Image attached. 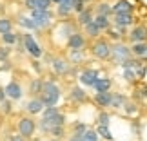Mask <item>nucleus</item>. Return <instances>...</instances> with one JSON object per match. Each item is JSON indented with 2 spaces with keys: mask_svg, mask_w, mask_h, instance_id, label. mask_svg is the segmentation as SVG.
<instances>
[{
  "mask_svg": "<svg viewBox=\"0 0 147 141\" xmlns=\"http://www.w3.org/2000/svg\"><path fill=\"white\" fill-rule=\"evenodd\" d=\"M38 98L42 100V103L46 107H56L62 98V89L55 80H44V87Z\"/></svg>",
  "mask_w": 147,
  "mask_h": 141,
  "instance_id": "1",
  "label": "nucleus"
},
{
  "mask_svg": "<svg viewBox=\"0 0 147 141\" xmlns=\"http://www.w3.org/2000/svg\"><path fill=\"white\" fill-rule=\"evenodd\" d=\"M89 54L93 56L94 60H100V61H109V56H111V42L107 40L105 36H100L96 40L89 42Z\"/></svg>",
  "mask_w": 147,
  "mask_h": 141,
  "instance_id": "2",
  "label": "nucleus"
},
{
  "mask_svg": "<svg viewBox=\"0 0 147 141\" xmlns=\"http://www.w3.org/2000/svg\"><path fill=\"white\" fill-rule=\"evenodd\" d=\"M65 123H67V118L64 112H58V114H55V116H49V118H40V121L36 123L38 125V130H40L42 134H51V130L56 127H65Z\"/></svg>",
  "mask_w": 147,
  "mask_h": 141,
  "instance_id": "3",
  "label": "nucleus"
},
{
  "mask_svg": "<svg viewBox=\"0 0 147 141\" xmlns=\"http://www.w3.org/2000/svg\"><path fill=\"white\" fill-rule=\"evenodd\" d=\"M22 49L31 56L33 60H40L44 56V47L36 42V38L31 33H24L22 35Z\"/></svg>",
  "mask_w": 147,
  "mask_h": 141,
  "instance_id": "4",
  "label": "nucleus"
},
{
  "mask_svg": "<svg viewBox=\"0 0 147 141\" xmlns=\"http://www.w3.org/2000/svg\"><path fill=\"white\" fill-rule=\"evenodd\" d=\"M36 120L33 116H20L18 121H16V132L20 134L24 139H31L36 132Z\"/></svg>",
  "mask_w": 147,
  "mask_h": 141,
  "instance_id": "5",
  "label": "nucleus"
},
{
  "mask_svg": "<svg viewBox=\"0 0 147 141\" xmlns=\"http://www.w3.org/2000/svg\"><path fill=\"white\" fill-rule=\"evenodd\" d=\"M131 58V47L129 43L125 42H116V43H111V56H109V61L113 65H120L123 60Z\"/></svg>",
  "mask_w": 147,
  "mask_h": 141,
  "instance_id": "6",
  "label": "nucleus"
},
{
  "mask_svg": "<svg viewBox=\"0 0 147 141\" xmlns=\"http://www.w3.org/2000/svg\"><path fill=\"white\" fill-rule=\"evenodd\" d=\"M29 18L35 22L36 29L38 31H44L47 29V27H51V24H53V11H40V9H35V11H29Z\"/></svg>",
  "mask_w": 147,
  "mask_h": 141,
  "instance_id": "7",
  "label": "nucleus"
},
{
  "mask_svg": "<svg viewBox=\"0 0 147 141\" xmlns=\"http://www.w3.org/2000/svg\"><path fill=\"white\" fill-rule=\"evenodd\" d=\"M144 42H147V24L140 22V24L133 25L129 29L127 36H125V43L133 45V43H144Z\"/></svg>",
  "mask_w": 147,
  "mask_h": 141,
  "instance_id": "8",
  "label": "nucleus"
},
{
  "mask_svg": "<svg viewBox=\"0 0 147 141\" xmlns=\"http://www.w3.org/2000/svg\"><path fill=\"white\" fill-rule=\"evenodd\" d=\"M87 47H89V40L86 38V35H84L80 29L73 33L65 42V49L67 51H87Z\"/></svg>",
  "mask_w": 147,
  "mask_h": 141,
  "instance_id": "9",
  "label": "nucleus"
},
{
  "mask_svg": "<svg viewBox=\"0 0 147 141\" xmlns=\"http://www.w3.org/2000/svg\"><path fill=\"white\" fill-rule=\"evenodd\" d=\"M49 65H51V69H53V72L56 76H67V74H71L73 71V65L67 61V58H64V56H53L49 61Z\"/></svg>",
  "mask_w": 147,
  "mask_h": 141,
  "instance_id": "10",
  "label": "nucleus"
},
{
  "mask_svg": "<svg viewBox=\"0 0 147 141\" xmlns=\"http://www.w3.org/2000/svg\"><path fill=\"white\" fill-rule=\"evenodd\" d=\"M100 78V69H94V67H86L78 72V83L82 87H91L96 83V80Z\"/></svg>",
  "mask_w": 147,
  "mask_h": 141,
  "instance_id": "11",
  "label": "nucleus"
},
{
  "mask_svg": "<svg viewBox=\"0 0 147 141\" xmlns=\"http://www.w3.org/2000/svg\"><path fill=\"white\" fill-rule=\"evenodd\" d=\"M113 27H118V29H131L133 25H136V16L134 15H113L111 16Z\"/></svg>",
  "mask_w": 147,
  "mask_h": 141,
  "instance_id": "12",
  "label": "nucleus"
},
{
  "mask_svg": "<svg viewBox=\"0 0 147 141\" xmlns=\"http://www.w3.org/2000/svg\"><path fill=\"white\" fill-rule=\"evenodd\" d=\"M67 100L75 105H82V103H89V101H91L82 85H73L69 89V92H67Z\"/></svg>",
  "mask_w": 147,
  "mask_h": 141,
  "instance_id": "13",
  "label": "nucleus"
},
{
  "mask_svg": "<svg viewBox=\"0 0 147 141\" xmlns=\"http://www.w3.org/2000/svg\"><path fill=\"white\" fill-rule=\"evenodd\" d=\"M4 91H5V98L11 100V101H18L24 96V89H22V83L18 80H11L4 87Z\"/></svg>",
  "mask_w": 147,
  "mask_h": 141,
  "instance_id": "14",
  "label": "nucleus"
},
{
  "mask_svg": "<svg viewBox=\"0 0 147 141\" xmlns=\"http://www.w3.org/2000/svg\"><path fill=\"white\" fill-rule=\"evenodd\" d=\"M136 4L133 0H116L113 4V15H134Z\"/></svg>",
  "mask_w": 147,
  "mask_h": 141,
  "instance_id": "15",
  "label": "nucleus"
},
{
  "mask_svg": "<svg viewBox=\"0 0 147 141\" xmlns=\"http://www.w3.org/2000/svg\"><path fill=\"white\" fill-rule=\"evenodd\" d=\"M91 101L100 110H109L111 105H113V91H109V92H94Z\"/></svg>",
  "mask_w": 147,
  "mask_h": 141,
  "instance_id": "16",
  "label": "nucleus"
},
{
  "mask_svg": "<svg viewBox=\"0 0 147 141\" xmlns=\"http://www.w3.org/2000/svg\"><path fill=\"white\" fill-rule=\"evenodd\" d=\"M94 18V11H93V5H87L86 9L82 11V13H78L75 15V22H76V25H78V29H84L87 24H91Z\"/></svg>",
  "mask_w": 147,
  "mask_h": 141,
  "instance_id": "17",
  "label": "nucleus"
},
{
  "mask_svg": "<svg viewBox=\"0 0 147 141\" xmlns=\"http://www.w3.org/2000/svg\"><path fill=\"white\" fill-rule=\"evenodd\" d=\"M93 11H94V15L113 16V4L109 0H96V2L93 4Z\"/></svg>",
  "mask_w": 147,
  "mask_h": 141,
  "instance_id": "18",
  "label": "nucleus"
},
{
  "mask_svg": "<svg viewBox=\"0 0 147 141\" xmlns=\"http://www.w3.org/2000/svg\"><path fill=\"white\" fill-rule=\"evenodd\" d=\"M44 109H46V105L42 103V100H40V98H31V100L26 103V112H27V116L42 114Z\"/></svg>",
  "mask_w": 147,
  "mask_h": 141,
  "instance_id": "19",
  "label": "nucleus"
},
{
  "mask_svg": "<svg viewBox=\"0 0 147 141\" xmlns=\"http://www.w3.org/2000/svg\"><path fill=\"white\" fill-rule=\"evenodd\" d=\"M111 87H113V80L109 76H100L96 83L93 85V91L94 92H109L111 91Z\"/></svg>",
  "mask_w": 147,
  "mask_h": 141,
  "instance_id": "20",
  "label": "nucleus"
},
{
  "mask_svg": "<svg viewBox=\"0 0 147 141\" xmlns=\"http://www.w3.org/2000/svg\"><path fill=\"white\" fill-rule=\"evenodd\" d=\"M82 33L86 35V38H87V40H91V42H93V40H96V38H100L102 35H104V33L100 31V27H98L96 24H94V22H91V24H87V25L82 29Z\"/></svg>",
  "mask_w": 147,
  "mask_h": 141,
  "instance_id": "21",
  "label": "nucleus"
},
{
  "mask_svg": "<svg viewBox=\"0 0 147 141\" xmlns=\"http://www.w3.org/2000/svg\"><path fill=\"white\" fill-rule=\"evenodd\" d=\"M67 61H69L71 65H80L86 61V51H67Z\"/></svg>",
  "mask_w": 147,
  "mask_h": 141,
  "instance_id": "22",
  "label": "nucleus"
},
{
  "mask_svg": "<svg viewBox=\"0 0 147 141\" xmlns=\"http://www.w3.org/2000/svg\"><path fill=\"white\" fill-rule=\"evenodd\" d=\"M133 98H134V101H145L147 100V83H144V82H140V83H136L134 85V89H133Z\"/></svg>",
  "mask_w": 147,
  "mask_h": 141,
  "instance_id": "23",
  "label": "nucleus"
},
{
  "mask_svg": "<svg viewBox=\"0 0 147 141\" xmlns=\"http://www.w3.org/2000/svg\"><path fill=\"white\" fill-rule=\"evenodd\" d=\"M42 87H44V80L42 78H33L29 82V89H27V92H29L31 98H38L42 92Z\"/></svg>",
  "mask_w": 147,
  "mask_h": 141,
  "instance_id": "24",
  "label": "nucleus"
},
{
  "mask_svg": "<svg viewBox=\"0 0 147 141\" xmlns=\"http://www.w3.org/2000/svg\"><path fill=\"white\" fill-rule=\"evenodd\" d=\"M20 38H22V35H20V33H15V31H11V33H5V35H2V36H0V42H2V45L13 47L15 43H18V42H20Z\"/></svg>",
  "mask_w": 147,
  "mask_h": 141,
  "instance_id": "25",
  "label": "nucleus"
},
{
  "mask_svg": "<svg viewBox=\"0 0 147 141\" xmlns=\"http://www.w3.org/2000/svg\"><path fill=\"white\" fill-rule=\"evenodd\" d=\"M127 96L122 94V92H113V105H111V110H122L123 105L127 103Z\"/></svg>",
  "mask_w": 147,
  "mask_h": 141,
  "instance_id": "26",
  "label": "nucleus"
},
{
  "mask_svg": "<svg viewBox=\"0 0 147 141\" xmlns=\"http://www.w3.org/2000/svg\"><path fill=\"white\" fill-rule=\"evenodd\" d=\"M15 27V22L11 16H5V15H0V36L5 35V33H11Z\"/></svg>",
  "mask_w": 147,
  "mask_h": 141,
  "instance_id": "27",
  "label": "nucleus"
},
{
  "mask_svg": "<svg viewBox=\"0 0 147 141\" xmlns=\"http://www.w3.org/2000/svg\"><path fill=\"white\" fill-rule=\"evenodd\" d=\"M93 22L100 27V31L102 33H105L107 29H111L113 27V22H111V16H102V15H94V18Z\"/></svg>",
  "mask_w": 147,
  "mask_h": 141,
  "instance_id": "28",
  "label": "nucleus"
},
{
  "mask_svg": "<svg viewBox=\"0 0 147 141\" xmlns=\"http://www.w3.org/2000/svg\"><path fill=\"white\" fill-rule=\"evenodd\" d=\"M16 24H18L20 27H24V29H27V31H38L36 25H35V22H33L29 16H26V15H18V16H16Z\"/></svg>",
  "mask_w": 147,
  "mask_h": 141,
  "instance_id": "29",
  "label": "nucleus"
},
{
  "mask_svg": "<svg viewBox=\"0 0 147 141\" xmlns=\"http://www.w3.org/2000/svg\"><path fill=\"white\" fill-rule=\"evenodd\" d=\"M87 128H89V125H87L86 121H75L71 125V136L73 138H80L82 134L87 130Z\"/></svg>",
  "mask_w": 147,
  "mask_h": 141,
  "instance_id": "30",
  "label": "nucleus"
},
{
  "mask_svg": "<svg viewBox=\"0 0 147 141\" xmlns=\"http://www.w3.org/2000/svg\"><path fill=\"white\" fill-rule=\"evenodd\" d=\"M123 114L125 116H136L138 112H140V105L136 103V101H131V100H127V103L123 105Z\"/></svg>",
  "mask_w": 147,
  "mask_h": 141,
  "instance_id": "31",
  "label": "nucleus"
},
{
  "mask_svg": "<svg viewBox=\"0 0 147 141\" xmlns=\"http://www.w3.org/2000/svg\"><path fill=\"white\" fill-rule=\"evenodd\" d=\"M96 134L100 136V139H105V141H115V136H113L111 128L109 127H102V125H96Z\"/></svg>",
  "mask_w": 147,
  "mask_h": 141,
  "instance_id": "32",
  "label": "nucleus"
},
{
  "mask_svg": "<svg viewBox=\"0 0 147 141\" xmlns=\"http://www.w3.org/2000/svg\"><path fill=\"white\" fill-rule=\"evenodd\" d=\"M96 125L109 127L111 125V112L109 110H100L96 114Z\"/></svg>",
  "mask_w": 147,
  "mask_h": 141,
  "instance_id": "33",
  "label": "nucleus"
},
{
  "mask_svg": "<svg viewBox=\"0 0 147 141\" xmlns=\"http://www.w3.org/2000/svg\"><path fill=\"white\" fill-rule=\"evenodd\" d=\"M122 78H123L125 83H129V85H136L138 83V78L134 74V69H123L122 71Z\"/></svg>",
  "mask_w": 147,
  "mask_h": 141,
  "instance_id": "34",
  "label": "nucleus"
},
{
  "mask_svg": "<svg viewBox=\"0 0 147 141\" xmlns=\"http://www.w3.org/2000/svg\"><path fill=\"white\" fill-rule=\"evenodd\" d=\"M78 141H100V136L96 134V130H94V128L89 127L87 130L84 132L80 138H78Z\"/></svg>",
  "mask_w": 147,
  "mask_h": 141,
  "instance_id": "35",
  "label": "nucleus"
},
{
  "mask_svg": "<svg viewBox=\"0 0 147 141\" xmlns=\"http://www.w3.org/2000/svg\"><path fill=\"white\" fill-rule=\"evenodd\" d=\"M9 56H11V47L0 45V63L2 61H9Z\"/></svg>",
  "mask_w": 147,
  "mask_h": 141,
  "instance_id": "36",
  "label": "nucleus"
},
{
  "mask_svg": "<svg viewBox=\"0 0 147 141\" xmlns=\"http://www.w3.org/2000/svg\"><path fill=\"white\" fill-rule=\"evenodd\" d=\"M49 136H53V139H62L65 136V127H56V128H53V130H51V134Z\"/></svg>",
  "mask_w": 147,
  "mask_h": 141,
  "instance_id": "37",
  "label": "nucleus"
},
{
  "mask_svg": "<svg viewBox=\"0 0 147 141\" xmlns=\"http://www.w3.org/2000/svg\"><path fill=\"white\" fill-rule=\"evenodd\" d=\"M0 112H4L5 116L13 112V103H11V100H5V101L0 103Z\"/></svg>",
  "mask_w": 147,
  "mask_h": 141,
  "instance_id": "38",
  "label": "nucleus"
},
{
  "mask_svg": "<svg viewBox=\"0 0 147 141\" xmlns=\"http://www.w3.org/2000/svg\"><path fill=\"white\" fill-rule=\"evenodd\" d=\"M134 74H136L138 82H142L144 78H145V74H147V65H145V63H142L140 67H136V69H134Z\"/></svg>",
  "mask_w": 147,
  "mask_h": 141,
  "instance_id": "39",
  "label": "nucleus"
},
{
  "mask_svg": "<svg viewBox=\"0 0 147 141\" xmlns=\"http://www.w3.org/2000/svg\"><path fill=\"white\" fill-rule=\"evenodd\" d=\"M58 112H60V109H58V107H46V109H44V112H42V118L55 116V114H58Z\"/></svg>",
  "mask_w": 147,
  "mask_h": 141,
  "instance_id": "40",
  "label": "nucleus"
},
{
  "mask_svg": "<svg viewBox=\"0 0 147 141\" xmlns=\"http://www.w3.org/2000/svg\"><path fill=\"white\" fill-rule=\"evenodd\" d=\"M24 7H26L27 11L38 9V0H24Z\"/></svg>",
  "mask_w": 147,
  "mask_h": 141,
  "instance_id": "41",
  "label": "nucleus"
},
{
  "mask_svg": "<svg viewBox=\"0 0 147 141\" xmlns=\"http://www.w3.org/2000/svg\"><path fill=\"white\" fill-rule=\"evenodd\" d=\"M87 5L82 2V0H75V5H73V11H75V15H78V13H82L84 9H86Z\"/></svg>",
  "mask_w": 147,
  "mask_h": 141,
  "instance_id": "42",
  "label": "nucleus"
},
{
  "mask_svg": "<svg viewBox=\"0 0 147 141\" xmlns=\"http://www.w3.org/2000/svg\"><path fill=\"white\" fill-rule=\"evenodd\" d=\"M11 141H27V139H24L18 132H16V134H13V136H11Z\"/></svg>",
  "mask_w": 147,
  "mask_h": 141,
  "instance_id": "43",
  "label": "nucleus"
},
{
  "mask_svg": "<svg viewBox=\"0 0 147 141\" xmlns=\"http://www.w3.org/2000/svg\"><path fill=\"white\" fill-rule=\"evenodd\" d=\"M33 67H35V71H38V72L42 71V65H40V61H38V60H33Z\"/></svg>",
  "mask_w": 147,
  "mask_h": 141,
  "instance_id": "44",
  "label": "nucleus"
},
{
  "mask_svg": "<svg viewBox=\"0 0 147 141\" xmlns=\"http://www.w3.org/2000/svg\"><path fill=\"white\" fill-rule=\"evenodd\" d=\"M7 98H5V91H4V87L0 85V103H2V101H5Z\"/></svg>",
  "mask_w": 147,
  "mask_h": 141,
  "instance_id": "45",
  "label": "nucleus"
},
{
  "mask_svg": "<svg viewBox=\"0 0 147 141\" xmlns=\"http://www.w3.org/2000/svg\"><path fill=\"white\" fill-rule=\"evenodd\" d=\"M82 2L87 5V4H94V2H96V0H82Z\"/></svg>",
  "mask_w": 147,
  "mask_h": 141,
  "instance_id": "46",
  "label": "nucleus"
},
{
  "mask_svg": "<svg viewBox=\"0 0 147 141\" xmlns=\"http://www.w3.org/2000/svg\"><path fill=\"white\" fill-rule=\"evenodd\" d=\"M67 141H78V138H73V136H71V138L67 139Z\"/></svg>",
  "mask_w": 147,
  "mask_h": 141,
  "instance_id": "47",
  "label": "nucleus"
},
{
  "mask_svg": "<svg viewBox=\"0 0 147 141\" xmlns=\"http://www.w3.org/2000/svg\"><path fill=\"white\" fill-rule=\"evenodd\" d=\"M51 141H58V139H51Z\"/></svg>",
  "mask_w": 147,
  "mask_h": 141,
  "instance_id": "48",
  "label": "nucleus"
},
{
  "mask_svg": "<svg viewBox=\"0 0 147 141\" xmlns=\"http://www.w3.org/2000/svg\"><path fill=\"white\" fill-rule=\"evenodd\" d=\"M0 11H2V7H0Z\"/></svg>",
  "mask_w": 147,
  "mask_h": 141,
  "instance_id": "49",
  "label": "nucleus"
}]
</instances>
